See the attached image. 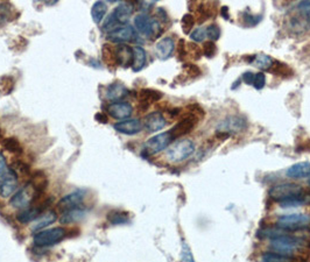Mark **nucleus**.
I'll list each match as a JSON object with an SVG mask.
<instances>
[{
	"instance_id": "obj_13",
	"label": "nucleus",
	"mask_w": 310,
	"mask_h": 262,
	"mask_svg": "<svg viewBox=\"0 0 310 262\" xmlns=\"http://www.w3.org/2000/svg\"><path fill=\"white\" fill-rule=\"evenodd\" d=\"M197 121L198 120H197L196 118L192 117V115H186L184 118H182L181 120L169 131V133H170L174 140L182 138V136L186 135L195 128Z\"/></svg>"
},
{
	"instance_id": "obj_26",
	"label": "nucleus",
	"mask_w": 310,
	"mask_h": 262,
	"mask_svg": "<svg viewBox=\"0 0 310 262\" xmlns=\"http://www.w3.org/2000/svg\"><path fill=\"white\" fill-rule=\"evenodd\" d=\"M56 219H58V215H56L55 211H48L46 213H42L36 220H34L32 231H33V232H40L42 230H46V227L54 224Z\"/></svg>"
},
{
	"instance_id": "obj_23",
	"label": "nucleus",
	"mask_w": 310,
	"mask_h": 262,
	"mask_svg": "<svg viewBox=\"0 0 310 262\" xmlns=\"http://www.w3.org/2000/svg\"><path fill=\"white\" fill-rule=\"evenodd\" d=\"M262 262H307V259L295 255H287L276 252H267L262 255Z\"/></svg>"
},
{
	"instance_id": "obj_10",
	"label": "nucleus",
	"mask_w": 310,
	"mask_h": 262,
	"mask_svg": "<svg viewBox=\"0 0 310 262\" xmlns=\"http://www.w3.org/2000/svg\"><path fill=\"white\" fill-rule=\"evenodd\" d=\"M49 204H50V199H49V201L46 199L44 202L38 203V205L28 206V208L21 210V211L18 213L16 219L22 224L34 222V220H36L38 217L46 211V209L48 208Z\"/></svg>"
},
{
	"instance_id": "obj_27",
	"label": "nucleus",
	"mask_w": 310,
	"mask_h": 262,
	"mask_svg": "<svg viewBox=\"0 0 310 262\" xmlns=\"http://www.w3.org/2000/svg\"><path fill=\"white\" fill-rule=\"evenodd\" d=\"M128 94V90L124 84L120 83H114L106 89V98L110 100H114L118 103L119 100L124 99V98Z\"/></svg>"
},
{
	"instance_id": "obj_40",
	"label": "nucleus",
	"mask_w": 310,
	"mask_h": 262,
	"mask_svg": "<svg viewBox=\"0 0 310 262\" xmlns=\"http://www.w3.org/2000/svg\"><path fill=\"white\" fill-rule=\"evenodd\" d=\"M186 48H188V56L194 59H200L203 54L202 48L198 47V44L195 43V42H190V43L186 44Z\"/></svg>"
},
{
	"instance_id": "obj_51",
	"label": "nucleus",
	"mask_w": 310,
	"mask_h": 262,
	"mask_svg": "<svg viewBox=\"0 0 310 262\" xmlns=\"http://www.w3.org/2000/svg\"><path fill=\"white\" fill-rule=\"evenodd\" d=\"M228 7H223V8H222V14H223V16L224 17H228Z\"/></svg>"
},
{
	"instance_id": "obj_7",
	"label": "nucleus",
	"mask_w": 310,
	"mask_h": 262,
	"mask_svg": "<svg viewBox=\"0 0 310 262\" xmlns=\"http://www.w3.org/2000/svg\"><path fill=\"white\" fill-rule=\"evenodd\" d=\"M172 141H174V139H172L169 131L160 133V134L154 135L147 140L145 145H144V150H145L148 155H155V154L167 149L168 147L172 145Z\"/></svg>"
},
{
	"instance_id": "obj_15",
	"label": "nucleus",
	"mask_w": 310,
	"mask_h": 262,
	"mask_svg": "<svg viewBox=\"0 0 310 262\" xmlns=\"http://www.w3.org/2000/svg\"><path fill=\"white\" fill-rule=\"evenodd\" d=\"M133 9H134V7H133L131 2H122L120 5L116 7L110 16L117 24L126 26V23L128 22L130 17L132 15Z\"/></svg>"
},
{
	"instance_id": "obj_31",
	"label": "nucleus",
	"mask_w": 310,
	"mask_h": 262,
	"mask_svg": "<svg viewBox=\"0 0 310 262\" xmlns=\"http://www.w3.org/2000/svg\"><path fill=\"white\" fill-rule=\"evenodd\" d=\"M30 184L33 185V188L35 189L38 195H42V192H44L46 190V188H47L48 184L47 177L44 176L42 171H38V173H35L33 178H32Z\"/></svg>"
},
{
	"instance_id": "obj_41",
	"label": "nucleus",
	"mask_w": 310,
	"mask_h": 262,
	"mask_svg": "<svg viewBox=\"0 0 310 262\" xmlns=\"http://www.w3.org/2000/svg\"><path fill=\"white\" fill-rule=\"evenodd\" d=\"M183 69H184L186 75L192 77V78H196V77L200 76V73H202L198 66L194 64V63H186V64L183 65Z\"/></svg>"
},
{
	"instance_id": "obj_1",
	"label": "nucleus",
	"mask_w": 310,
	"mask_h": 262,
	"mask_svg": "<svg viewBox=\"0 0 310 262\" xmlns=\"http://www.w3.org/2000/svg\"><path fill=\"white\" fill-rule=\"evenodd\" d=\"M308 241L294 237L287 232H281L279 236L270 239V248L276 253H282L287 255H295L307 259Z\"/></svg>"
},
{
	"instance_id": "obj_37",
	"label": "nucleus",
	"mask_w": 310,
	"mask_h": 262,
	"mask_svg": "<svg viewBox=\"0 0 310 262\" xmlns=\"http://www.w3.org/2000/svg\"><path fill=\"white\" fill-rule=\"evenodd\" d=\"M4 148H5L6 150H8V152L10 153H20L21 152V147H20V143L18 140H16L14 138H10V139H6L5 141H4Z\"/></svg>"
},
{
	"instance_id": "obj_19",
	"label": "nucleus",
	"mask_w": 310,
	"mask_h": 262,
	"mask_svg": "<svg viewBox=\"0 0 310 262\" xmlns=\"http://www.w3.org/2000/svg\"><path fill=\"white\" fill-rule=\"evenodd\" d=\"M217 6L218 3L212 1L198 3L196 7V19L198 21V23L206 22L208 19L216 15Z\"/></svg>"
},
{
	"instance_id": "obj_16",
	"label": "nucleus",
	"mask_w": 310,
	"mask_h": 262,
	"mask_svg": "<svg viewBox=\"0 0 310 262\" xmlns=\"http://www.w3.org/2000/svg\"><path fill=\"white\" fill-rule=\"evenodd\" d=\"M114 129L122 134L125 135H136L142 132V122L138 119H126V120L119 121L114 124Z\"/></svg>"
},
{
	"instance_id": "obj_38",
	"label": "nucleus",
	"mask_w": 310,
	"mask_h": 262,
	"mask_svg": "<svg viewBox=\"0 0 310 262\" xmlns=\"http://www.w3.org/2000/svg\"><path fill=\"white\" fill-rule=\"evenodd\" d=\"M181 262H195V259H194V255L192 253V250H190L189 245L183 241L182 243V248H181Z\"/></svg>"
},
{
	"instance_id": "obj_48",
	"label": "nucleus",
	"mask_w": 310,
	"mask_h": 262,
	"mask_svg": "<svg viewBox=\"0 0 310 262\" xmlns=\"http://www.w3.org/2000/svg\"><path fill=\"white\" fill-rule=\"evenodd\" d=\"M253 79H254V73L251 71L245 72L244 75H242V80H244L245 84H248V85H252Z\"/></svg>"
},
{
	"instance_id": "obj_35",
	"label": "nucleus",
	"mask_w": 310,
	"mask_h": 262,
	"mask_svg": "<svg viewBox=\"0 0 310 262\" xmlns=\"http://www.w3.org/2000/svg\"><path fill=\"white\" fill-rule=\"evenodd\" d=\"M195 16L192 15V14H184L182 16L181 20V26H182V30L184 34H189L192 33L194 26H195Z\"/></svg>"
},
{
	"instance_id": "obj_32",
	"label": "nucleus",
	"mask_w": 310,
	"mask_h": 262,
	"mask_svg": "<svg viewBox=\"0 0 310 262\" xmlns=\"http://www.w3.org/2000/svg\"><path fill=\"white\" fill-rule=\"evenodd\" d=\"M252 61H253V64H254L256 68L264 69V70H270L274 59L268 55L258 54L256 56H254V57H252Z\"/></svg>"
},
{
	"instance_id": "obj_52",
	"label": "nucleus",
	"mask_w": 310,
	"mask_h": 262,
	"mask_svg": "<svg viewBox=\"0 0 310 262\" xmlns=\"http://www.w3.org/2000/svg\"><path fill=\"white\" fill-rule=\"evenodd\" d=\"M308 184H309V185H310V180H309V181H308Z\"/></svg>"
},
{
	"instance_id": "obj_36",
	"label": "nucleus",
	"mask_w": 310,
	"mask_h": 262,
	"mask_svg": "<svg viewBox=\"0 0 310 262\" xmlns=\"http://www.w3.org/2000/svg\"><path fill=\"white\" fill-rule=\"evenodd\" d=\"M206 33L208 38H210L209 41L214 42V41H217L220 36V28L216 23H211L206 28Z\"/></svg>"
},
{
	"instance_id": "obj_20",
	"label": "nucleus",
	"mask_w": 310,
	"mask_h": 262,
	"mask_svg": "<svg viewBox=\"0 0 310 262\" xmlns=\"http://www.w3.org/2000/svg\"><path fill=\"white\" fill-rule=\"evenodd\" d=\"M175 50V43L172 37H164L155 44V52L160 59H168Z\"/></svg>"
},
{
	"instance_id": "obj_28",
	"label": "nucleus",
	"mask_w": 310,
	"mask_h": 262,
	"mask_svg": "<svg viewBox=\"0 0 310 262\" xmlns=\"http://www.w3.org/2000/svg\"><path fill=\"white\" fill-rule=\"evenodd\" d=\"M147 62V55L145 49L140 45H136V47L133 48V64L132 69L133 71L138 72L140 70L144 69V66L146 65Z\"/></svg>"
},
{
	"instance_id": "obj_18",
	"label": "nucleus",
	"mask_w": 310,
	"mask_h": 262,
	"mask_svg": "<svg viewBox=\"0 0 310 262\" xmlns=\"http://www.w3.org/2000/svg\"><path fill=\"white\" fill-rule=\"evenodd\" d=\"M144 126L150 133H155L161 131L167 126V120L160 112H152V113L146 115Z\"/></svg>"
},
{
	"instance_id": "obj_2",
	"label": "nucleus",
	"mask_w": 310,
	"mask_h": 262,
	"mask_svg": "<svg viewBox=\"0 0 310 262\" xmlns=\"http://www.w3.org/2000/svg\"><path fill=\"white\" fill-rule=\"evenodd\" d=\"M310 216L306 213H290V215H282L276 220V227L282 230L284 232H296L309 229Z\"/></svg>"
},
{
	"instance_id": "obj_43",
	"label": "nucleus",
	"mask_w": 310,
	"mask_h": 262,
	"mask_svg": "<svg viewBox=\"0 0 310 262\" xmlns=\"http://www.w3.org/2000/svg\"><path fill=\"white\" fill-rule=\"evenodd\" d=\"M206 28H203V27L196 28L195 30L190 33V37H192V40L195 42V43H196V42L204 41V38H206Z\"/></svg>"
},
{
	"instance_id": "obj_44",
	"label": "nucleus",
	"mask_w": 310,
	"mask_h": 262,
	"mask_svg": "<svg viewBox=\"0 0 310 262\" xmlns=\"http://www.w3.org/2000/svg\"><path fill=\"white\" fill-rule=\"evenodd\" d=\"M0 83H2V89L5 91V93H10V91L13 90L14 87V79L10 76H5L0 79Z\"/></svg>"
},
{
	"instance_id": "obj_34",
	"label": "nucleus",
	"mask_w": 310,
	"mask_h": 262,
	"mask_svg": "<svg viewBox=\"0 0 310 262\" xmlns=\"http://www.w3.org/2000/svg\"><path fill=\"white\" fill-rule=\"evenodd\" d=\"M108 219L114 225H122L128 222V215L122 211H112L108 215Z\"/></svg>"
},
{
	"instance_id": "obj_50",
	"label": "nucleus",
	"mask_w": 310,
	"mask_h": 262,
	"mask_svg": "<svg viewBox=\"0 0 310 262\" xmlns=\"http://www.w3.org/2000/svg\"><path fill=\"white\" fill-rule=\"evenodd\" d=\"M96 119H97V120H100V121H103V122H104V124H105V122H108V118H106V117H105V115H104V114H102V113H98V114L96 115Z\"/></svg>"
},
{
	"instance_id": "obj_47",
	"label": "nucleus",
	"mask_w": 310,
	"mask_h": 262,
	"mask_svg": "<svg viewBox=\"0 0 310 262\" xmlns=\"http://www.w3.org/2000/svg\"><path fill=\"white\" fill-rule=\"evenodd\" d=\"M296 152H310V139L302 140L296 147Z\"/></svg>"
},
{
	"instance_id": "obj_29",
	"label": "nucleus",
	"mask_w": 310,
	"mask_h": 262,
	"mask_svg": "<svg viewBox=\"0 0 310 262\" xmlns=\"http://www.w3.org/2000/svg\"><path fill=\"white\" fill-rule=\"evenodd\" d=\"M268 71L276 76L284 77V78H287V77H292L294 75L293 69H292L290 65L281 61H276V59H274Z\"/></svg>"
},
{
	"instance_id": "obj_12",
	"label": "nucleus",
	"mask_w": 310,
	"mask_h": 262,
	"mask_svg": "<svg viewBox=\"0 0 310 262\" xmlns=\"http://www.w3.org/2000/svg\"><path fill=\"white\" fill-rule=\"evenodd\" d=\"M246 127V120L242 117L239 115H230V117L225 118L222 120L217 126L218 132H224L228 134L231 133H240Z\"/></svg>"
},
{
	"instance_id": "obj_5",
	"label": "nucleus",
	"mask_w": 310,
	"mask_h": 262,
	"mask_svg": "<svg viewBox=\"0 0 310 262\" xmlns=\"http://www.w3.org/2000/svg\"><path fill=\"white\" fill-rule=\"evenodd\" d=\"M134 26L139 33L145 35L150 40H155L162 34L160 22L146 13H140L134 17Z\"/></svg>"
},
{
	"instance_id": "obj_55",
	"label": "nucleus",
	"mask_w": 310,
	"mask_h": 262,
	"mask_svg": "<svg viewBox=\"0 0 310 262\" xmlns=\"http://www.w3.org/2000/svg\"><path fill=\"white\" fill-rule=\"evenodd\" d=\"M309 192H310V190H309Z\"/></svg>"
},
{
	"instance_id": "obj_3",
	"label": "nucleus",
	"mask_w": 310,
	"mask_h": 262,
	"mask_svg": "<svg viewBox=\"0 0 310 262\" xmlns=\"http://www.w3.org/2000/svg\"><path fill=\"white\" fill-rule=\"evenodd\" d=\"M304 192V187H301V185L296 183L286 182V183H279L273 185V187L270 189V197L272 198L274 202H278L281 204V203L300 197Z\"/></svg>"
},
{
	"instance_id": "obj_53",
	"label": "nucleus",
	"mask_w": 310,
	"mask_h": 262,
	"mask_svg": "<svg viewBox=\"0 0 310 262\" xmlns=\"http://www.w3.org/2000/svg\"><path fill=\"white\" fill-rule=\"evenodd\" d=\"M308 230H309V231H310V225H309V229H308Z\"/></svg>"
},
{
	"instance_id": "obj_4",
	"label": "nucleus",
	"mask_w": 310,
	"mask_h": 262,
	"mask_svg": "<svg viewBox=\"0 0 310 262\" xmlns=\"http://www.w3.org/2000/svg\"><path fill=\"white\" fill-rule=\"evenodd\" d=\"M195 153V143L189 139H183L172 143L166 152V157L172 163H181Z\"/></svg>"
},
{
	"instance_id": "obj_54",
	"label": "nucleus",
	"mask_w": 310,
	"mask_h": 262,
	"mask_svg": "<svg viewBox=\"0 0 310 262\" xmlns=\"http://www.w3.org/2000/svg\"><path fill=\"white\" fill-rule=\"evenodd\" d=\"M0 135H2V133H0Z\"/></svg>"
},
{
	"instance_id": "obj_21",
	"label": "nucleus",
	"mask_w": 310,
	"mask_h": 262,
	"mask_svg": "<svg viewBox=\"0 0 310 262\" xmlns=\"http://www.w3.org/2000/svg\"><path fill=\"white\" fill-rule=\"evenodd\" d=\"M116 57H117V64L122 68H128L133 64V48L126 44H119L116 48Z\"/></svg>"
},
{
	"instance_id": "obj_22",
	"label": "nucleus",
	"mask_w": 310,
	"mask_h": 262,
	"mask_svg": "<svg viewBox=\"0 0 310 262\" xmlns=\"http://www.w3.org/2000/svg\"><path fill=\"white\" fill-rule=\"evenodd\" d=\"M286 175L290 178H309L310 177V161H304V162L295 163L290 167L286 171Z\"/></svg>"
},
{
	"instance_id": "obj_49",
	"label": "nucleus",
	"mask_w": 310,
	"mask_h": 262,
	"mask_svg": "<svg viewBox=\"0 0 310 262\" xmlns=\"http://www.w3.org/2000/svg\"><path fill=\"white\" fill-rule=\"evenodd\" d=\"M7 170V161H6V157L4 154L0 152V175L5 173V171Z\"/></svg>"
},
{
	"instance_id": "obj_24",
	"label": "nucleus",
	"mask_w": 310,
	"mask_h": 262,
	"mask_svg": "<svg viewBox=\"0 0 310 262\" xmlns=\"http://www.w3.org/2000/svg\"><path fill=\"white\" fill-rule=\"evenodd\" d=\"M86 210L83 209L82 206H80V208L66 210V211H63L61 218H60V223H61L62 225H69V224L78 223L86 217Z\"/></svg>"
},
{
	"instance_id": "obj_14",
	"label": "nucleus",
	"mask_w": 310,
	"mask_h": 262,
	"mask_svg": "<svg viewBox=\"0 0 310 262\" xmlns=\"http://www.w3.org/2000/svg\"><path fill=\"white\" fill-rule=\"evenodd\" d=\"M133 107L131 104L126 103V101H118V103L111 104L108 107V113L111 115L112 118L118 119V120H126L132 115Z\"/></svg>"
},
{
	"instance_id": "obj_17",
	"label": "nucleus",
	"mask_w": 310,
	"mask_h": 262,
	"mask_svg": "<svg viewBox=\"0 0 310 262\" xmlns=\"http://www.w3.org/2000/svg\"><path fill=\"white\" fill-rule=\"evenodd\" d=\"M108 40L112 42H117V43H122V42L132 41L136 37V31L133 29V27L128 26H122L117 27L114 30H112L108 35Z\"/></svg>"
},
{
	"instance_id": "obj_39",
	"label": "nucleus",
	"mask_w": 310,
	"mask_h": 262,
	"mask_svg": "<svg viewBox=\"0 0 310 262\" xmlns=\"http://www.w3.org/2000/svg\"><path fill=\"white\" fill-rule=\"evenodd\" d=\"M202 51H203V55H206V57L212 58L217 52V45L212 41H206V42H204V44L202 47Z\"/></svg>"
},
{
	"instance_id": "obj_42",
	"label": "nucleus",
	"mask_w": 310,
	"mask_h": 262,
	"mask_svg": "<svg viewBox=\"0 0 310 262\" xmlns=\"http://www.w3.org/2000/svg\"><path fill=\"white\" fill-rule=\"evenodd\" d=\"M266 84V76L264 72H256L254 73V79H253L252 86H254L256 90L264 89Z\"/></svg>"
},
{
	"instance_id": "obj_8",
	"label": "nucleus",
	"mask_w": 310,
	"mask_h": 262,
	"mask_svg": "<svg viewBox=\"0 0 310 262\" xmlns=\"http://www.w3.org/2000/svg\"><path fill=\"white\" fill-rule=\"evenodd\" d=\"M36 191L33 188V185L30 183H28L27 185H24L21 189H19L16 194L13 195V197L10 198V205L13 206L14 209H20L24 210L30 206L32 203L35 198H36Z\"/></svg>"
},
{
	"instance_id": "obj_25",
	"label": "nucleus",
	"mask_w": 310,
	"mask_h": 262,
	"mask_svg": "<svg viewBox=\"0 0 310 262\" xmlns=\"http://www.w3.org/2000/svg\"><path fill=\"white\" fill-rule=\"evenodd\" d=\"M162 98V93L160 91L153 89H142L138 94V99L140 101V106H144L142 110L150 107V104L156 103Z\"/></svg>"
},
{
	"instance_id": "obj_46",
	"label": "nucleus",
	"mask_w": 310,
	"mask_h": 262,
	"mask_svg": "<svg viewBox=\"0 0 310 262\" xmlns=\"http://www.w3.org/2000/svg\"><path fill=\"white\" fill-rule=\"evenodd\" d=\"M298 9L301 14L306 16H310V1H301L298 2Z\"/></svg>"
},
{
	"instance_id": "obj_6",
	"label": "nucleus",
	"mask_w": 310,
	"mask_h": 262,
	"mask_svg": "<svg viewBox=\"0 0 310 262\" xmlns=\"http://www.w3.org/2000/svg\"><path fill=\"white\" fill-rule=\"evenodd\" d=\"M66 236V230L63 227H54V229L42 230L36 232L33 237V243L35 246L48 247L56 245L64 239Z\"/></svg>"
},
{
	"instance_id": "obj_30",
	"label": "nucleus",
	"mask_w": 310,
	"mask_h": 262,
	"mask_svg": "<svg viewBox=\"0 0 310 262\" xmlns=\"http://www.w3.org/2000/svg\"><path fill=\"white\" fill-rule=\"evenodd\" d=\"M108 6L106 3L103 1H97L94 3L92 8H91V16L94 23H100L104 20V16L106 15Z\"/></svg>"
},
{
	"instance_id": "obj_33",
	"label": "nucleus",
	"mask_w": 310,
	"mask_h": 262,
	"mask_svg": "<svg viewBox=\"0 0 310 262\" xmlns=\"http://www.w3.org/2000/svg\"><path fill=\"white\" fill-rule=\"evenodd\" d=\"M103 58L106 64L110 66L117 65V57H116V48L112 47L111 44H104L103 45Z\"/></svg>"
},
{
	"instance_id": "obj_9",
	"label": "nucleus",
	"mask_w": 310,
	"mask_h": 262,
	"mask_svg": "<svg viewBox=\"0 0 310 262\" xmlns=\"http://www.w3.org/2000/svg\"><path fill=\"white\" fill-rule=\"evenodd\" d=\"M18 189V175L13 169H7L0 175V196L8 198Z\"/></svg>"
},
{
	"instance_id": "obj_45",
	"label": "nucleus",
	"mask_w": 310,
	"mask_h": 262,
	"mask_svg": "<svg viewBox=\"0 0 310 262\" xmlns=\"http://www.w3.org/2000/svg\"><path fill=\"white\" fill-rule=\"evenodd\" d=\"M178 59L181 61H184V58L188 56V48H186V41L184 40H180L178 44Z\"/></svg>"
},
{
	"instance_id": "obj_11",
	"label": "nucleus",
	"mask_w": 310,
	"mask_h": 262,
	"mask_svg": "<svg viewBox=\"0 0 310 262\" xmlns=\"http://www.w3.org/2000/svg\"><path fill=\"white\" fill-rule=\"evenodd\" d=\"M86 190L84 189H77V190L70 192V194L66 195L64 197L60 199L58 203V209L62 210V211H66V210H72L76 208H80L82 203L86 198Z\"/></svg>"
}]
</instances>
